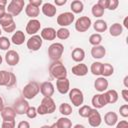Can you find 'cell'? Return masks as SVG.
Instances as JSON below:
<instances>
[{
    "instance_id": "53",
    "label": "cell",
    "mask_w": 128,
    "mask_h": 128,
    "mask_svg": "<svg viewBox=\"0 0 128 128\" xmlns=\"http://www.w3.org/2000/svg\"><path fill=\"white\" fill-rule=\"evenodd\" d=\"M66 2H67V0H55L54 1L56 6H62L64 4H66Z\"/></svg>"
},
{
    "instance_id": "19",
    "label": "cell",
    "mask_w": 128,
    "mask_h": 128,
    "mask_svg": "<svg viewBox=\"0 0 128 128\" xmlns=\"http://www.w3.org/2000/svg\"><path fill=\"white\" fill-rule=\"evenodd\" d=\"M1 117H2L3 121L15 120L16 113H15L13 107H4L3 110L1 111Z\"/></svg>"
},
{
    "instance_id": "17",
    "label": "cell",
    "mask_w": 128,
    "mask_h": 128,
    "mask_svg": "<svg viewBox=\"0 0 128 128\" xmlns=\"http://www.w3.org/2000/svg\"><path fill=\"white\" fill-rule=\"evenodd\" d=\"M56 88H57L59 93L66 94L69 91V88H70V82L67 79V77L62 78V79H58L56 81Z\"/></svg>"
},
{
    "instance_id": "9",
    "label": "cell",
    "mask_w": 128,
    "mask_h": 128,
    "mask_svg": "<svg viewBox=\"0 0 128 128\" xmlns=\"http://www.w3.org/2000/svg\"><path fill=\"white\" fill-rule=\"evenodd\" d=\"M91 19L88 16H81L75 22V29L78 32H86L91 27Z\"/></svg>"
},
{
    "instance_id": "42",
    "label": "cell",
    "mask_w": 128,
    "mask_h": 128,
    "mask_svg": "<svg viewBox=\"0 0 128 128\" xmlns=\"http://www.w3.org/2000/svg\"><path fill=\"white\" fill-rule=\"evenodd\" d=\"M26 115H27V117L30 118V119L35 118V117L37 116V108H35V107H33V106L29 107L28 110H27V112H26Z\"/></svg>"
},
{
    "instance_id": "1",
    "label": "cell",
    "mask_w": 128,
    "mask_h": 128,
    "mask_svg": "<svg viewBox=\"0 0 128 128\" xmlns=\"http://www.w3.org/2000/svg\"><path fill=\"white\" fill-rule=\"evenodd\" d=\"M49 73L55 79H62L67 77V69L61 61H53L49 66Z\"/></svg>"
},
{
    "instance_id": "16",
    "label": "cell",
    "mask_w": 128,
    "mask_h": 128,
    "mask_svg": "<svg viewBox=\"0 0 128 128\" xmlns=\"http://www.w3.org/2000/svg\"><path fill=\"white\" fill-rule=\"evenodd\" d=\"M54 91V85L50 81H45L40 85V92L44 97H52Z\"/></svg>"
},
{
    "instance_id": "52",
    "label": "cell",
    "mask_w": 128,
    "mask_h": 128,
    "mask_svg": "<svg viewBox=\"0 0 128 128\" xmlns=\"http://www.w3.org/2000/svg\"><path fill=\"white\" fill-rule=\"evenodd\" d=\"M121 94H122L123 99H124L126 102H128V89H123V90L121 91Z\"/></svg>"
},
{
    "instance_id": "29",
    "label": "cell",
    "mask_w": 128,
    "mask_h": 128,
    "mask_svg": "<svg viewBox=\"0 0 128 128\" xmlns=\"http://www.w3.org/2000/svg\"><path fill=\"white\" fill-rule=\"evenodd\" d=\"M122 32H123V27L120 23H114L109 28V33L113 37H117V36L121 35Z\"/></svg>"
},
{
    "instance_id": "30",
    "label": "cell",
    "mask_w": 128,
    "mask_h": 128,
    "mask_svg": "<svg viewBox=\"0 0 128 128\" xmlns=\"http://www.w3.org/2000/svg\"><path fill=\"white\" fill-rule=\"evenodd\" d=\"M93 28H94V30H95L96 32L102 33V32H105V31L107 30L108 26H107L106 21L99 19V20H96V21L94 22V24H93Z\"/></svg>"
},
{
    "instance_id": "37",
    "label": "cell",
    "mask_w": 128,
    "mask_h": 128,
    "mask_svg": "<svg viewBox=\"0 0 128 128\" xmlns=\"http://www.w3.org/2000/svg\"><path fill=\"white\" fill-rule=\"evenodd\" d=\"M102 64L101 62H93L91 64V67H90V71L93 75H96V76H99L101 75V69H102Z\"/></svg>"
},
{
    "instance_id": "10",
    "label": "cell",
    "mask_w": 128,
    "mask_h": 128,
    "mask_svg": "<svg viewBox=\"0 0 128 128\" xmlns=\"http://www.w3.org/2000/svg\"><path fill=\"white\" fill-rule=\"evenodd\" d=\"M74 19H75V16L72 12H64L57 17V24L60 25L61 27L66 28V26H69L70 24L73 23Z\"/></svg>"
},
{
    "instance_id": "47",
    "label": "cell",
    "mask_w": 128,
    "mask_h": 128,
    "mask_svg": "<svg viewBox=\"0 0 128 128\" xmlns=\"http://www.w3.org/2000/svg\"><path fill=\"white\" fill-rule=\"evenodd\" d=\"M15 28H16V24H15V22H13L12 24H10V25H8L6 27H3L2 29L5 32H7V33H11V32H14L15 31Z\"/></svg>"
},
{
    "instance_id": "50",
    "label": "cell",
    "mask_w": 128,
    "mask_h": 128,
    "mask_svg": "<svg viewBox=\"0 0 128 128\" xmlns=\"http://www.w3.org/2000/svg\"><path fill=\"white\" fill-rule=\"evenodd\" d=\"M116 128H128V122L126 120H122L117 123Z\"/></svg>"
},
{
    "instance_id": "25",
    "label": "cell",
    "mask_w": 128,
    "mask_h": 128,
    "mask_svg": "<svg viewBox=\"0 0 128 128\" xmlns=\"http://www.w3.org/2000/svg\"><path fill=\"white\" fill-rule=\"evenodd\" d=\"M25 41V34L21 30H17L11 37V42L15 45H22Z\"/></svg>"
},
{
    "instance_id": "54",
    "label": "cell",
    "mask_w": 128,
    "mask_h": 128,
    "mask_svg": "<svg viewBox=\"0 0 128 128\" xmlns=\"http://www.w3.org/2000/svg\"><path fill=\"white\" fill-rule=\"evenodd\" d=\"M3 108H4V103H3V99L0 97V113H1V111L3 110Z\"/></svg>"
},
{
    "instance_id": "5",
    "label": "cell",
    "mask_w": 128,
    "mask_h": 128,
    "mask_svg": "<svg viewBox=\"0 0 128 128\" xmlns=\"http://www.w3.org/2000/svg\"><path fill=\"white\" fill-rule=\"evenodd\" d=\"M16 84V76L12 72L6 70H0V86H6L10 88Z\"/></svg>"
},
{
    "instance_id": "51",
    "label": "cell",
    "mask_w": 128,
    "mask_h": 128,
    "mask_svg": "<svg viewBox=\"0 0 128 128\" xmlns=\"http://www.w3.org/2000/svg\"><path fill=\"white\" fill-rule=\"evenodd\" d=\"M29 4L33 5V6H36V7H40V5L43 4L42 0H29Z\"/></svg>"
},
{
    "instance_id": "32",
    "label": "cell",
    "mask_w": 128,
    "mask_h": 128,
    "mask_svg": "<svg viewBox=\"0 0 128 128\" xmlns=\"http://www.w3.org/2000/svg\"><path fill=\"white\" fill-rule=\"evenodd\" d=\"M13 22H14L13 16H12L11 14L7 13V12L0 18V25H1L2 28H3V27H6V26H8V25H10V24H12Z\"/></svg>"
},
{
    "instance_id": "33",
    "label": "cell",
    "mask_w": 128,
    "mask_h": 128,
    "mask_svg": "<svg viewBox=\"0 0 128 128\" xmlns=\"http://www.w3.org/2000/svg\"><path fill=\"white\" fill-rule=\"evenodd\" d=\"M105 95H106V97H107L108 104H109V103H111V104L116 103L117 100H118V93H117V91L114 90V89H111V90L106 91V92H105Z\"/></svg>"
},
{
    "instance_id": "61",
    "label": "cell",
    "mask_w": 128,
    "mask_h": 128,
    "mask_svg": "<svg viewBox=\"0 0 128 128\" xmlns=\"http://www.w3.org/2000/svg\"><path fill=\"white\" fill-rule=\"evenodd\" d=\"M1 34H2V31H1V29H0V37H1Z\"/></svg>"
},
{
    "instance_id": "27",
    "label": "cell",
    "mask_w": 128,
    "mask_h": 128,
    "mask_svg": "<svg viewBox=\"0 0 128 128\" xmlns=\"http://www.w3.org/2000/svg\"><path fill=\"white\" fill-rule=\"evenodd\" d=\"M25 13H26V15L28 17H30L32 19H35L39 15L40 9L38 7H36V6H33V5H31V4L28 3L26 5V8H25Z\"/></svg>"
},
{
    "instance_id": "46",
    "label": "cell",
    "mask_w": 128,
    "mask_h": 128,
    "mask_svg": "<svg viewBox=\"0 0 128 128\" xmlns=\"http://www.w3.org/2000/svg\"><path fill=\"white\" fill-rule=\"evenodd\" d=\"M119 5V1L118 0H109V4L107 9L108 10H115Z\"/></svg>"
},
{
    "instance_id": "36",
    "label": "cell",
    "mask_w": 128,
    "mask_h": 128,
    "mask_svg": "<svg viewBox=\"0 0 128 128\" xmlns=\"http://www.w3.org/2000/svg\"><path fill=\"white\" fill-rule=\"evenodd\" d=\"M59 112L64 116H69L72 114V107L68 103H62L59 106Z\"/></svg>"
},
{
    "instance_id": "26",
    "label": "cell",
    "mask_w": 128,
    "mask_h": 128,
    "mask_svg": "<svg viewBox=\"0 0 128 128\" xmlns=\"http://www.w3.org/2000/svg\"><path fill=\"white\" fill-rule=\"evenodd\" d=\"M71 57L75 62H80L81 63L85 58V52L82 48H79V47L74 48L72 53H71Z\"/></svg>"
},
{
    "instance_id": "43",
    "label": "cell",
    "mask_w": 128,
    "mask_h": 128,
    "mask_svg": "<svg viewBox=\"0 0 128 128\" xmlns=\"http://www.w3.org/2000/svg\"><path fill=\"white\" fill-rule=\"evenodd\" d=\"M119 112L122 117H124V118L128 117V104H123L122 106H120Z\"/></svg>"
},
{
    "instance_id": "4",
    "label": "cell",
    "mask_w": 128,
    "mask_h": 128,
    "mask_svg": "<svg viewBox=\"0 0 128 128\" xmlns=\"http://www.w3.org/2000/svg\"><path fill=\"white\" fill-rule=\"evenodd\" d=\"M64 52V46L61 43H53L48 47V56L52 61H58Z\"/></svg>"
},
{
    "instance_id": "38",
    "label": "cell",
    "mask_w": 128,
    "mask_h": 128,
    "mask_svg": "<svg viewBox=\"0 0 128 128\" xmlns=\"http://www.w3.org/2000/svg\"><path fill=\"white\" fill-rule=\"evenodd\" d=\"M102 42V36L99 33H94L89 37V43L93 46H98Z\"/></svg>"
},
{
    "instance_id": "56",
    "label": "cell",
    "mask_w": 128,
    "mask_h": 128,
    "mask_svg": "<svg viewBox=\"0 0 128 128\" xmlns=\"http://www.w3.org/2000/svg\"><path fill=\"white\" fill-rule=\"evenodd\" d=\"M128 17H125L124 18V22H123V24H124V27L125 28H128Z\"/></svg>"
},
{
    "instance_id": "6",
    "label": "cell",
    "mask_w": 128,
    "mask_h": 128,
    "mask_svg": "<svg viewBox=\"0 0 128 128\" xmlns=\"http://www.w3.org/2000/svg\"><path fill=\"white\" fill-rule=\"evenodd\" d=\"M24 5H25L24 0H11L10 3L8 4V7L6 8L7 13L11 14L13 17L18 16L22 12Z\"/></svg>"
},
{
    "instance_id": "40",
    "label": "cell",
    "mask_w": 128,
    "mask_h": 128,
    "mask_svg": "<svg viewBox=\"0 0 128 128\" xmlns=\"http://www.w3.org/2000/svg\"><path fill=\"white\" fill-rule=\"evenodd\" d=\"M91 110H92V108H91L90 106H88V105H83V106L80 107L78 113H79V115H80L81 117H83V118H87Z\"/></svg>"
},
{
    "instance_id": "22",
    "label": "cell",
    "mask_w": 128,
    "mask_h": 128,
    "mask_svg": "<svg viewBox=\"0 0 128 128\" xmlns=\"http://www.w3.org/2000/svg\"><path fill=\"white\" fill-rule=\"evenodd\" d=\"M94 87L99 92H104L108 88V81L105 77H98L94 82Z\"/></svg>"
},
{
    "instance_id": "18",
    "label": "cell",
    "mask_w": 128,
    "mask_h": 128,
    "mask_svg": "<svg viewBox=\"0 0 128 128\" xmlns=\"http://www.w3.org/2000/svg\"><path fill=\"white\" fill-rule=\"evenodd\" d=\"M40 37L44 40L47 41H52L56 38V30L52 27H46L43 28L41 33H40Z\"/></svg>"
},
{
    "instance_id": "24",
    "label": "cell",
    "mask_w": 128,
    "mask_h": 128,
    "mask_svg": "<svg viewBox=\"0 0 128 128\" xmlns=\"http://www.w3.org/2000/svg\"><path fill=\"white\" fill-rule=\"evenodd\" d=\"M104 122L108 126H114L118 122V115L115 112L109 111L104 115Z\"/></svg>"
},
{
    "instance_id": "60",
    "label": "cell",
    "mask_w": 128,
    "mask_h": 128,
    "mask_svg": "<svg viewBox=\"0 0 128 128\" xmlns=\"http://www.w3.org/2000/svg\"><path fill=\"white\" fill-rule=\"evenodd\" d=\"M2 61H3V59H2V56L0 55V65L2 64Z\"/></svg>"
},
{
    "instance_id": "13",
    "label": "cell",
    "mask_w": 128,
    "mask_h": 128,
    "mask_svg": "<svg viewBox=\"0 0 128 128\" xmlns=\"http://www.w3.org/2000/svg\"><path fill=\"white\" fill-rule=\"evenodd\" d=\"M87 118H88L89 125L92 126V127H98V126H100V124L102 122L101 115L97 111V109H95V108H92V110L90 111V113H89Z\"/></svg>"
},
{
    "instance_id": "58",
    "label": "cell",
    "mask_w": 128,
    "mask_h": 128,
    "mask_svg": "<svg viewBox=\"0 0 128 128\" xmlns=\"http://www.w3.org/2000/svg\"><path fill=\"white\" fill-rule=\"evenodd\" d=\"M50 128H59V127L57 126V124H56V122H55V123H53V124L50 126Z\"/></svg>"
},
{
    "instance_id": "49",
    "label": "cell",
    "mask_w": 128,
    "mask_h": 128,
    "mask_svg": "<svg viewBox=\"0 0 128 128\" xmlns=\"http://www.w3.org/2000/svg\"><path fill=\"white\" fill-rule=\"evenodd\" d=\"M17 128H30V124L28 121H20L17 125Z\"/></svg>"
},
{
    "instance_id": "21",
    "label": "cell",
    "mask_w": 128,
    "mask_h": 128,
    "mask_svg": "<svg viewBox=\"0 0 128 128\" xmlns=\"http://www.w3.org/2000/svg\"><path fill=\"white\" fill-rule=\"evenodd\" d=\"M105 54H106V49L102 45L93 46L91 48V56L95 59H101L105 56Z\"/></svg>"
},
{
    "instance_id": "41",
    "label": "cell",
    "mask_w": 128,
    "mask_h": 128,
    "mask_svg": "<svg viewBox=\"0 0 128 128\" xmlns=\"http://www.w3.org/2000/svg\"><path fill=\"white\" fill-rule=\"evenodd\" d=\"M9 48H10V40L5 36H1L0 37V49L8 50Z\"/></svg>"
},
{
    "instance_id": "3",
    "label": "cell",
    "mask_w": 128,
    "mask_h": 128,
    "mask_svg": "<svg viewBox=\"0 0 128 128\" xmlns=\"http://www.w3.org/2000/svg\"><path fill=\"white\" fill-rule=\"evenodd\" d=\"M40 92V85L36 81H31L26 84L22 90L23 97L25 99H33Z\"/></svg>"
},
{
    "instance_id": "2",
    "label": "cell",
    "mask_w": 128,
    "mask_h": 128,
    "mask_svg": "<svg viewBox=\"0 0 128 128\" xmlns=\"http://www.w3.org/2000/svg\"><path fill=\"white\" fill-rule=\"evenodd\" d=\"M55 109H56V104L52 99V97H44L37 108V114L40 115L51 114L55 111Z\"/></svg>"
},
{
    "instance_id": "44",
    "label": "cell",
    "mask_w": 128,
    "mask_h": 128,
    "mask_svg": "<svg viewBox=\"0 0 128 128\" xmlns=\"http://www.w3.org/2000/svg\"><path fill=\"white\" fill-rule=\"evenodd\" d=\"M1 128H15V120L10 121H3Z\"/></svg>"
},
{
    "instance_id": "39",
    "label": "cell",
    "mask_w": 128,
    "mask_h": 128,
    "mask_svg": "<svg viewBox=\"0 0 128 128\" xmlns=\"http://www.w3.org/2000/svg\"><path fill=\"white\" fill-rule=\"evenodd\" d=\"M91 12H92L93 16L99 18V17H102V16H103V14H104V9H102V8H101L99 5H97V4H94V5L92 6Z\"/></svg>"
},
{
    "instance_id": "35",
    "label": "cell",
    "mask_w": 128,
    "mask_h": 128,
    "mask_svg": "<svg viewBox=\"0 0 128 128\" xmlns=\"http://www.w3.org/2000/svg\"><path fill=\"white\" fill-rule=\"evenodd\" d=\"M69 36H70V31L65 27H61L56 31V37L61 40H66L69 38Z\"/></svg>"
},
{
    "instance_id": "28",
    "label": "cell",
    "mask_w": 128,
    "mask_h": 128,
    "mask_svg": "<svg viewBox=\"0 0 128 128\" xmlns=\"http://www.w3.org/2000/svg\"><path fill=\"white\" fill-rule=\"evenodd\" d=\"M70 9L72 11V13H76V14H79L83 11L84 9V5H83V2L80 1V0H74L71 2L70 4Z\"/></svg>"
},
{
    "instance_id": "23",
    "label": "cell",
    "mask_w": 128,
    "mask_h": 128,
    "mask_svg": "<svg viewBox=\"0 0 128 128\" xmlns=\"http://www.w3.org/2000/svg\"><path fill=\"white\" fill-rule=\"evenodd\" d=\"M72 73L76 76H85L88 73V67L83 63L77 64L72 67Z\"/></svg>"
},
{
    "instance_id": "48",
    "label": "cell",
    "mask_w": 128,
    "mask_h": 128,
    "mask_svg": "<svg viewBox=\"0 0 128 128\" xmlns=\"http://www.w3.org/2000/svg\"><path fill=\"white\" fill-rule=\"evenodd\" d=\"M97 5H99L102 9H107V7H108V4H109V0H99L97 3H96Z\"/></svg>"
},
{
    "instance_id": "11",
    "label": "cell",
    "mask_w": 128,
    "mask_h": 128,
    "mask_svg": "<svg viewBox=\"0 0 128 128\" xmlns=\"http://www.w3.org/2000/svg\"><path fill=\"white\" fill-rule=\"evenodd\" d=\"M42 42H43V40L40 37V35H33V36H31L27 40L26 45H27V48L29 50H31V51H37V50H39L41 48Z\"/></svg>"
},
{
    "instance_id": "59",
    "label": "cell",
    "mask_w": 128,
    "mask_h": 128,
    "mask_svg": "<svg viewBox=\"0 0 128 128\" xmlns=\"http://www.w3.org/2000/svg\"><path fill=\"white\" fill-rule=\"evenodd\" d=\"M40 128H50V126H48V125H43V126L40 127Z\"/></svg>"
},
{
    "instance_id": "8",
    "label": "cell",
    "mask_w": 128,
    "mask_h": 128,
    "mask_svg": "<svg viewBox=\"0 0 128 128\" xmlns=\"http://www.w3.org/2000/svg\"><path fill=\"white\" fill-rule=\"evenodd\" d=\"M29 103L28 101L24 98V97H21V98H18L14 104H13V109L15 111L16 114H19V115H23V114H26L28 108H29Z\"/></svg>"
},
{
    "instance_id": "45",
    "label": "cell",
    "mask_w": 128,
    "mask_h": 128,
    "mask_svg": "<svg viewBox=\"0 0 128 128\" xmlns=\"http://www.w3.org/2000/svg\"><path fill=\"white\" fill-rule=\"evenodd\" d=\"M6 5H7L6 0H0V18L6 13Z\"/></svg>"
},
{
    "instance_id": "31",
    "label": "cell",
    "mask_w": 128,
    "mask_h": 128,
    "mask_svg": "<svg viewBox=\"0 0 128 128\" xmlns=\"http://www.w3.org/2000/svg\"><path fill=\"white\" fill-rule=\"evenodd\" d=\"M114 72V68L111 64L109 63H103L102 64V69H101V75L102 77H108L111 76Z\"/></svg>"
},
{
    "instance_id": "14",
    "label": "cell",
    "mask_w": 128,
    "mask_h": 128,
    "mask_svg": "<svg viewBox=\"0 0 128 128\" xmlns=\"http://www.w3.org/2000/svg\"><path fill=\"white\" fill-rule=\"evenodd\" d=\"M40 28H41L40 21L37 19H31L28 21V23L26 25V32L29 35L33 36V35H36V33L40 30Z\"/></svg>"
},
{
    "instance_id": "7",
    "label": "cell",
    "mask_w": 128,
    "mask_h": 128,
    "mask_svg": "<svg viewBox=\"0 0 128 128\" xmlns=\"http://www.w3.org/2000/svg\"><path fill=\"white\" fill-rule=\"evenodd\" d=\"M69 99L74 106L79 107L83 104V101H84L83 92L78 88H72L69 91Z\"/></svg>"
},
{
    "instance_id": "55",
    "label": "cell",
    "mask_w": 128,
    "mask_h": 128,
    "mask_svg": "<svg viewBox=\"0 0 128 128\" xmlns=\"http://www.w3.org/2000/svg\"><path fill=\"white\" fill-rule=\"evenodd\" d=\"M124 86L126 88H128V76H125L124 77Z\"/></svg>"
},
{
    "instance_id": "15",
    "label": "cell",
    "mask_w": 128,
    "mask_h": 128,
    "mask_svg": "<svg viewBox=\"0 0 128 128\" xmlns=\"http://www.w3.org/2000/svg\"><path fill=\"white\" fill-rule=\"evenodd\" d=\"M20 56L15 50H8L5 54V61L10 66H15L19 63Z\"/></svg>"
},
{
    "instance_id": "20",
    "label": "cell",
    "mask_w": 128,
    "mask_h": 128,
    "mask_svg": "<svg viewBox=\"0 0 128 128\" xmlns=\"http://www.w3.org/2000/svg\"><path fill=\"white\" fill-rule=\"evenodd\" d=\"M56 12H57V8L53 4H51L49 2L42 4V13L45 16H47V17H53V16H55Z\"/></svg>"
},
{
    "instance_id": "57",
    "label": "cell",
    "mask_w": 128,
    "mask_h": 128,
    "mask_svg": "<svg viewBox=\"0 0 128 128\" xmlns=\"http://www.w3.org/2000/svg\"><path fill=\"white\" fill-rule=\"evenodd\" d=\"M73 128H85V127H84L82 124H76V125H75Z\"/></svg>"
},
{
    "instance_id": "34",
    "label": "cell",
    "mask_w": 128,
    "mask_h": 128,
    "mask_svg": "<svg viewBox=\"0 0 128 128\" xmlns=\"http://www.w3.org/2000/svg\"><path fill=\"white\" fill-rule=\"evenodd\" d=\"M56 124H57V126L59 128H71L72 127V122L67 117H61V118H59L57 120Z\"/></svg>"
},
{
    "instance_id": "12",
    "label": "cell",
    "mask_w": 128,
    "mask_h": 128,
    "mask_svg": "<svg viewBox=\"0 0 128 128\" xmlns=\"http://www.w3.org/2000/svg\"><path fill=\"white\" fill-rule=\"evenodd\" d=\"M91 102H92V105L95 109L103 108L104 106H106L108 104V100H107V97H106L105 93H100V94L94 95Z\"/></svg>"
}]
</instances>
